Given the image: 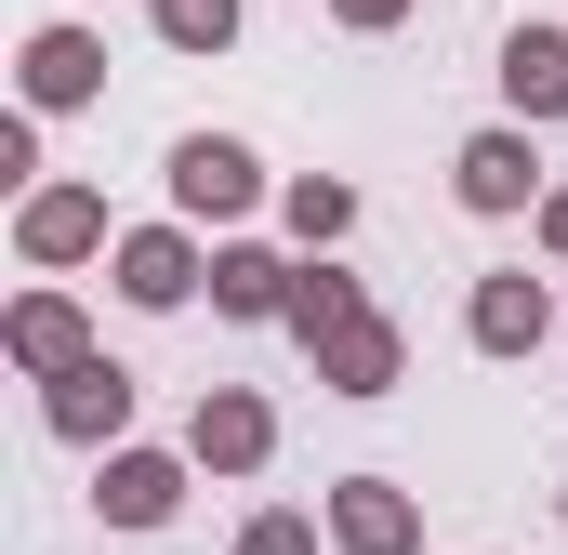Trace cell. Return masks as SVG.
I'll return each instance as SVG.
<instances>
[{
  "label": "cell",
  "instance_id": "obj_5",
  "mask_svg": "<svg viewBox=\"0 0 568 555\" xmlns=\"http://www.w3.org/2000/svg\"><path fill=\"white\" fill-rule=\"evenodd\" d=\"M476 331H489V344H529V331H542V291H489V317H476Z\"/></svg>",
  "mask_w": 568,
  "mask_h": 555
},
{
  "label": "cell",
  "instance_id": "obj_6",
  "mask_svg": "<svg viewBox=\"0 0 568 555\" xmlns=\"http://www.w3.org/2000/svg\"><path fill=\"white\" fill-rule=\"evenodd\" d=\"M159 27H172V40H225V27H239V0H159Z\"/></svg>",
  "mask_w": 568,
  "mask_h": 555
},
{
  "label": "cell",
  "instance_id": "obj_3",
  "mask_svg": "<svg viewBox=\"0 0 568 555\" xmlns=\"http://www.w3.org/2000/svg\"><path fill=\"white\" fill-rule=\"evenodd\" d=\"M516 185H529V159H516V145H476V159H463V199H489V212H503Z\"/></svg>",
  "mask_w": 568,
  "mask_h": 555
},
{
  "label": "cell",
  "instance_id": "obj_8",
  "mask_svg": "<svg viewBox=\"0 0 568 555\" xmlns=\"http://www.w3.org/2000/svg\"><path fill=\"white\" fill-rule=\"evenodd\" d=\"M133 291H145V304H172V291H185V252H172V239H145V252H133Z\"/></svg>",
  "mask_w": 568,
  "mask_h": 555
},
{
  "label": "cell",
  "instance_id": "obj_1",
  "mask_svg": "<svg viewBox=\"0 0 568 555\" xmlns=\"http://www.w3.org/2000/svg\"><path fill=\"white\" fill-rule=\"evenodd\" d=\"M172 172H185V199H199V212H225V199H252V159H239V145H185Z\"/></svg>",
  "mask_w": 568,
  "mask_h": 555
},
{
  "label": "cell",
  "instance_id": "obj_9",
  "mask_svg": "<svg viewBox=\"0 0 568 555\" xmlns=\"http://www.w3.org/2000/svg\"><path fill=\"white\" fill-rule=\"evenodd\" d=\"M252 555H304V529H252Z\"/></svg>",
  "mask_w": 568,
  "mask_h": 555
},
{
  "label": "cell",
  "instance_id": "obj_4",
  "mask_svg": "<svg viewBox=\"0 0 568 555\" xmlns=\"http://www.w3.org/2000/svg\"><path fill=\"white\" fill-rule=\"evenodd\" d=\"M106 503H120V516H172V476H159V463H120Z\"/></svg>",
  "mask_w": 568,
  "mask_h": 555
},
{
  "label": "cell",
  "instance_id": "obj_7",
  "mask_svg": "<svg viewBox=\"0 0 568 555\" xmlns=\"http://www.w3.org/2000/svg\"><path fill=\"white\" fill-rule=\"evenodd\" d=\"M67 423H80V436H93V423H120V371H80V384H67Z\"/></svg>",
  "mask_w": 568,
  "mask_h": 555
},
{
  "label": "cell",
  "instance_id": "obj_2",
  "mask_svg": "<svg viewBox=\"0 0 568 555\" xmlns=\"http://www.w3.org/2000/svg\"><path fill=\"white\" fill-rule=\"evenodd\" d=\"M503 80H516L529 107H556V93H568V40H542V27H529V40L503 53Z\"/></svg>",
  "mask_w": 568,
  "mask_h": 555
}]
</instances>
